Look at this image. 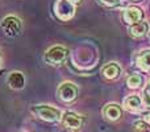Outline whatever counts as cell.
<instances>
[{"label":"cell","instance_id":"5b68a950","mask_svg":"<svg viewBox=\"0 0 150 132\" xmlns=\"http://www.w3.org/2000/svg\"><path fill=\"white\" fill-rule=\"evenodd\" d=\"M78 95V88L74 83L65 82L58 87V96L63 102H73Z\"/></svg>","mask_w":150,"mask_h":132},{"label":"cell","instance_id":"9a60e30c","mask_svg":"<svg viewBox=\"0 0 150 132\" xmlns=\"http://www.w3.org/2000/svg\"><path fill=\"white\" fill-rule=\"evenodd\" d=\"M142 102L146 107H150V86L146 87L142 93Z\"/></svg>","mask_w":150,"mask_h":132},{"label":"cell","instance_id":"277c9868","mask_svg":"<svg viewBox=\"0 0 150 132\" xmlns=\"http://www.w3.org/2000/svg\"><path fill=\"white\" fill-rule=\"evenodd\" d=\"M67 53V49L63 46H53L46 52L45 60H46V62L52 64V65H58V64H62L66 60Z\"/></svg>","mask_w":150,"mask_h":132},{"label":"cell","instance_id":"5bb4252c","mask_svg":"<svg viewBox=\"0 0 150 132\" xmlns=\"http://www.w3.org/2000/svg\"><path fill=\"white\" fill-rule=\"evenodd\" d=\"M127 83H128V87L138 88V87H141V85H142V77L138 74H132L129 78H128Z\"/></svg>","mask_w":150,"mask_h":132},{"label":"cell","instance_id":"4fadbf2b","mask_svg":"<svg viewBox=\"0 0 150 132\" xmlns=\"http://www.w3.org/2000/svg\"><path fill=\"white\" fill-rule=\"evenodd\" d=\"M103 74H104V77L108 78V79H115V78H117L120 74V66L115 62L108 64V65L103 69Z\"/></svg>","mask_w":150,"mask_h":132},{"label":"cell","instance_id":"6da1fadb","mask_svg":"<svg viewBox=\"0 0 150 132\" xmlns=\"http://www.w3.org/2000/svg\"><path fill=\"white\" fill-rule=\"evenodd\" d=\"M32 111L45 122H57L61 119V111L50 106H34Z\"/></svg>","mask_w":150,"mask_h":132},{"label":"cell","instance_id":"d6986e66","mask_svg":"<svg viewBox=\"0 0 150 132\" xmlns=\"http://www.w3.org/2000/svg\"><path fill=\"white\" fill-rule=\"evenodd\" d=\"M146 122L150 124V114H148V116H146Z\"/></svg>","mask_w":150,"mask_h":132},{"label":"cell","instance_id":"52a82bcc","mask_svg":"<svg viewBox=\"0 0 150 132\" xmlns=\"http://www.w3.org/2000/svg\"><path fill=\"white\" fill-rule=\"evenodd\" d=\"M62 124L66 128H71V130H76L80 128L83 124V119L79 115L74 114V112H66L62 116Z\"/></svg>","mask_w":150,"mask_h":132},{"label":"cell","instance_id":"7a4b0ae2","mask_svg":"<svg viewBox=\"0 0 150 132\" xmlns=\"http://www.w3.org/2000/svg\"><path fill=\"white\" fill-rule=\"evenodd\" d=\"M55 15L59 20L67 21L74 16V4L70 3L69 0H58L54 5Z\"/></svg>","mask_w":150,"mask_h":132},{"label":"cell","instance_id":"8992f818","mask_svg":"<svg viewBox=\"0 0 150 132\" xmlns=\"http://www.w3.org/2000/svg\"><path fill=\"white\" fill-rule=\"evenodd\" d=\"M142 12H141L140 8L137 7H129L124 11L122 13V19L127 24H130V25H134V24L140 23L142 20Z\"/></svg>","mask_w":150,"mask_h":132},{"label":"cell","instance_id":"ba28073f","mask_svg":"<svg viewBox=\"0 0 150 132\" xmlns=\"http://www.w3.org/2000/svg\"><path fill=\"white\" fill-rule=\"evenodd\" d=\"M24 83H25V79H24V75L21 74L20 71H13V73H11L9 77H8V85L12 88H15V90L23 88Z\"/></svg>","mask_w":150,"mask_h":132},{"label":"cell","instance_id":"e0dca14e","mask_svg":"<svg viewBox=\"0 0 150 132\" xmlns=\"http://www.w3.org/2000/svg\"><path fill=\"white\" fill-rule=\"evenodd\" d=\"M98 1L107 5V7H115V5H117L120 3V0H98Z\"/></svg>","mask_w":150,"mask_h":132},{"label":"cell","instance_id":"2e32d148","mask_svg":"<svg viewBox=\"0 0 150 132\" xmlns=\"http://www.w3.org/2000/svg\"><path fill=\"white\" fill-rule=\"evenodd\" d=\"M133 128H134L136 131H146V128H148V126H146L145 122H142V120H138V122H136L134 124H133Z\"/></svg>","mask_w":150,"mask_h":132},{"label":"cell","instance_id":"9c48e42d","mask_svg":"<svg viewBox=\"0 0 150 132\" xmlns=\"http://www.w3.org/2000/svg\"><path fill=\"white\" fill-rule=\"evenodd\" d=\"M124 108L129 112H138L141 110V99L137 95H130L125 98Z\"/></svg>","mask_w":150,"mask_h":132},{"label":"cell","instance_id":"3957f363","mask_svg":"<svg viewBox=\"0 0 150 132\" xmlns=\"http://www.w3.org/2000/svg\"><path fill=\"white\" fill-rule=\"evenodd\" d=\"M1 29L9 37L18 36L21 32V21L15 16H8L1 21Z\"/></svg>","mask_w":150,"mask_h":132},{"label":"cell","instance_id":"30bf717a","mask_svg":"<svg viewBox=\"0 0 150 132\" xmlns=\"http://www.w3.org/2000/svg\"><path fill=\"white\" fill-rule=\"evenodd\" d=\"M148 29H149L148 24H146L145 21H140V23H137V24L130 26L129 32L133 37H142L148 33Z\"/></svg>","mask_w":150,"mask_h":132},{"label":"cell","instance_id":"8fae6325","mask_svg":"<svg viewBox=\"0 0 150 132\" xmlns=\"http://www.w3.org/2000/svg\"><path fill=\"white\" fill-rule=\"evenodd\" d=\"M104 115L109 120H117L121 115V108L117 104H107L104 108Z\"/></svg>","mask_w":150,"mask_h":132},{"label":"cell","instance_id":"ffe728a7","mask_svg":"<svg viewBox=\"0 0 150 132\" xmlns=\"http://www.w3.org/2000/svg\"><path fill=\"white\" fill-rule=\"evenodd\" d=\"M149 86H150V81H149Z\"/></svg>","mask_w":150,"mask_h":132},{"label":"cell","instance_id":"ac0fdd59","mask_svg":"<svg viewBox=\"0 0 150 132\" xmlns=\"http://www.w3.org/2000/svg\"><path fill=\"white\" fill-rule=\"evenodd\" d=\"M70 3H73V4H79V3H82V0H69Z\"/></svg>","mask_w":150,"mask_h":132},{"label":"cell","instance_id":"7c38bea8","mask_svg":"<svg viewBox=\"0 0 150 132\" xmlns=\"http://www.w3.org/2000/svg\"><path fill=\"white\" fill-rule=\"evenodd\" d=\"M137 66L144 71H150V50H145L137 57Z\"/></svg>","mask_w":150,"mask_h":132}]
</instances>
